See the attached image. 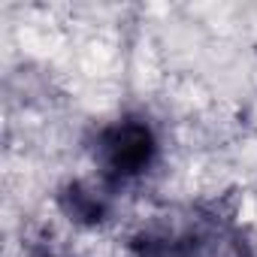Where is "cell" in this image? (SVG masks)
<instances>
[{"label":"cell","mask_w":257,"mask_h":257,"mask_svg":"<svg viewBox=\"0 0 257 257\" xmlns=\"http://www.w3.org/2000/svg\"><path fill=\"white\" fill-rule=\"evenodd\" d=\"M161 155V140L143 115H121L97 127L91 140V158L106 188L140 182L152 173Z\"/></svg>","instance_id":"cell-1"},{"label":"cell","mask_w":257,"mask_h":257,"mask_svg":"<svg viewBox=\"0 0 257 257\" xmlns=\"http://www.w3.org/2000/svg\"><path fill=\"white\" fill-rule=\"evenodd\" d=\"M131 257H203V248L191 233L155 227L131 242Z\"/></svg>","instance_id":"cell-3"},{"label":"cell","mask_w":257,"mask_h":257,"mask_svg":"<svg viewBox=\"0 0 257 257\" xmlns=\"http://www.w3.org/2000/svg\"><path fill=\"white\" fill-rule=\"evenodd\" d=\"M58 206L73 224H79V227H100L109 218V212H112V188H106L103 182L97 185V182L76 179V182L61 188Z\"/></svg>","instance_id":"cell-2"}]
</instances>
